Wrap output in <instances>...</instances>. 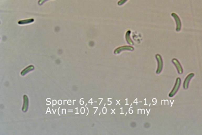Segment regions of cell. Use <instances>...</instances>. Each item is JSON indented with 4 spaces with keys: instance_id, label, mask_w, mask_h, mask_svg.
<instances>
[{
    "instance_id": "1",
    "label": "cell",
    "mask_w": 202,
    "mask_h": 135,
    "mask_svg": "<svg viewBox=\"0 0 202 135\" xmlns=\"http://www.w3.org/2000/svg\"><path fill=\"white\" fill-rule=\"evenodd\" d=\"M180 84H181V79H180V78H179V77L177 78L175 86H174V88L173 89L172 91L169 94V97H172L174 95H175V94L177 93V92L178 91V90L179 89L180 86Z\"/></svg>"
},
{
    "instance_id": "2",
    "label": "cell",
    "mask_w": 202,
    "mask_h": 135,
    "mask_svg": "<svg viewBox=\"0 0 202 135\" xmlns=\"http://www.w3.org/2000/svg\"><path fill=\"white\" fill-rule=\"evenodd\" d=\"M171 16L174 18L175 22H176V31L179 32L181 29V28H182V22H181V21H180L179 16L175 13H172L171 14Z\"/></svg>"
},
{
    "instance_id": "3",
    "label": "cell",
    "mask_w": 202,
    "mask_h": 135,
    "mask_svg": "<svg viewBox=\"0 0 202 135\" xmlns=\"http://www.w3.org/2000/svg\"><path fill=\"white\" fill-rule=\"evenodd\" d=\"M156 58L158 62V68H157L156 73L157 74H159L161 72L162 68H163V60H162L161 56L159 54H157L156 55Z\"/></svg>"
},
{
    "instance_id": "4",
    "label": "cell",
    "mask_w": 202,
    "mask_h": 135,
    "mask_svg": "<svg viewBox=\"0 0 202 135\" xmlns=\"http://www.w3.org/2000/svg\"><path fill=\"white\" fill-rule=\"evenodd\" d=\"M126 50H128V51H134V48L130 46H122L120 47L117 48L115 50V54H119L120 52L123 51H126Z\"/></svg>"
},
{
    "instance_id": "5",
    "label": "cell",
    "mask_w": 202,
    "mask_h": 135,
    "mask_svg": "<svg viewBox=\"0 0 202 135\" xmlns=\"http://www.w3.org/2000/svg\"><path fill=\"white\" fill-rule=\"evenodd\" d=\"M172 61L173 63V64L175 65L178 74H182L183 73V69L179 61H178V60L176 59H173Z\"/></svg>"
},
{
    "instance_id": "6",
    "label": "cell",
    "mask_w": 202,
    "mask_h": 135,
    "mask_svg": "<svg viewBox=\"0 0 202 135\" xmlns=\"http://www.w3.org/2000/svg\"><path fill=\"white\" fill-rule=\"evenodd\" d=\"M194 74L193 73H191L190 74H189L187 77L185 78L184 81V83H183V88L184 89H187L189 87V81H190V80L194 77Z\"/></svg>"
},
{
    "instance_id": "7",
    "label": "cell",
    "mask_w": 202,
    "mask_h": 135,
    "mask_svg": "<svg viewBox=\"0 0 202 135\" xmlns=\"http://www.w3.org/2000/svg\"><path fill=\"white\" fill-rule=\"evenodd\" d=\"M23 99H24V104L22 108V110L23 112H26L27 110L28 107V99L26 95H24L23 96Z\"/></svg>"
},
{
    "instance_id": "8",
    "label": "cell",
    "mask_w": 202,
    "mask_h": 135,
    "mask_svg": "<svg viewBox=\"0 0 202 135\" xmlns=\"http://www.w3.org/2000/svg\"><path fill=\"white\" fill-rule=\"evenodd\" d=\"M130 34H131V31L128 30L125 34V39H126V41L127 42L128 44L131 45H134V42L130 38Z\"/></svg>"
},
{
    "instance_id": "9",
    "label": "cell",
    "mask_w": 202,
    "mask_h": 135,
    "mask_svg": "<svg viewBox=\"0 0 202 135\" xmlns=\"http://www.w3.org/2000/svg\"><path fill=\"white\" fill-rule=\"evenodd\" d=\"M34 19H25V20H22L18 21V23L19 24H28L30 23H31L34 22Z\"/></svg>"
},
{
    "instance_id": "10",
    "label": "cell",
    "mask_w": 202,
    "mask_h": 135,
    "mask_svg": "<svg viewBox=\"0 0 202 135\" xmlns=\"http://www.w3.org/2000/svg\"><path fill=\"white\" fill-rule=\"evenodd\" d=\"M34 69V66H33V65H30V66H29V67H27L26 68H25L24 70H23L21 72V74L22 75H24L25 74H26L28 73V72H29L30 71L33 70Z\"/></svg>"
},
{
    "instance_id": "11",
    "label": "cell",
    "mask_w": 202,
    "mask_h": 135,
    "mask_svg": "<svg viewBox=\"0 0 202 135\" xmlns=\"http://www.w3.org/2000/svg\"><path fill=\"white\" fill-rule=\"evenodd\" d=\"M128 0H120L118 3H117V4L119 6H121L123 5L124 3H125Z\"/></svg>"
},
{
    "instance_id": "12",
    "label": "cell",
    "mask_w": 202,
    "mask_h": 135,
    "mask_svg": "<svg viewBox=\"0 0 202 135\" xmlns=\"http://www.w3.org/2000/svg\"><path fill=\"white\" fill-rule=\"evenodd\" d=\"M47 1H48V0H39V2H38V3H39V4L40 5H42L44 2H45Z\"/></svg>"
},
{
    "instance_id": "13",
    "label": "cell",
    "mask_w": 202,
    "mask_h": 135,
    "mask_svg": "<svg viewBox=\"0 0 202 135\" xmlns=\"http://www.w3.org/2000/svg\"><path fill=\"white\" fill-rule=\"evenodd\" d=\"M150 127V124L148 122H146L144 124V127L145 128H148Z\"/></svg>"
},
{
    "instance_id": "14",
    "label": "cell",
    "mask_w": 202,
    "mask_h": 135,
    "mask_svg": "<svg viewBox=\"0 0 202 135\" xmlns=\"http://www.w3.org/2000/svg\"><path fill=\"white\" fill-rule=\"evenodd\" d=\"M136 123L135 122H132L131 123H130V126L132 128H135L136 127Z\"/></svg>"
}]
</instances>
